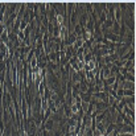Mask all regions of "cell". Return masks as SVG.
Here are the masks:
<instances>
[{
  "instance_id": "3957f363",
  "label": "cell",
  "mask_w": 136,
  "mask_h": 136,
  "mask_svg": "<svg viewBox=\"0 0 136 136\" xmlns=\"http://www.w3.org/2000/svg\"><path fill=\"white\" fill-rule=\"evenodd\" d=\"M124 78H126L128 82H134V81H135L134 74H130V73H126V74H124Z\"/></svg>"
},
{
  "instance_id": "277c9868",
  "label": "cell",
  "mask_w": 136,
  "mask_h": 136,
  "mask_svg": "<svg viewBox=\"0 0 136 136\" xmlns=\"http://www.w3.org/2000/svg\"><path fill=\"white\" fill-rule=\"evenodd\" d=\"M45 128H46L48 131H50V130H52V128H53V120H49V122L45 124Z\"/></svg>"
},
{
  "instance_id": "8992f818",
  "label": "cell",
  "mask_w": 136,
  "mask_h": 136,
  "mask_svg": "<svg viewBox=\"0 0 136 136\" xmlns=\"http://www.w3.org/2000/svg\"><path fill=\"white\" fill-rule=\"evenodd\" d=\"M118 136H134V134H123V135H118Z\"/></svg>"
},
{
  "instance_id": "5b68a950",
  "label": "cell",
  "mask_w": 136,
  "mask_h": 136,
  "mask_svg": "<svg viewBox=\"0 0 136 136\" xmlns=\"http://www.w3.org/2000/svg\"><path fill=\"white\" fill-rule=\"evenodd\" d=\"M50 60H52V61H57V54L52 53V54H50Z\"/></svg>"
},
{
  "instance_id": "7a4b0ae2",
  "label": "cell",
  "mask_w": 136,
  "mask_h": 136,
  "mask_svg": "<svg viewBox=\"0 0 136 136\" xmlns=\"http://www.w3.org/2000/svg\"><path fill=\"white\" fill-rule=\"evenodd\" d=\"M124 112H126V114H128V116H130V118L132 119V122H134V111L130 110L128 107H124Z\"/></svg>"
},
{
  "instance_id": "6da1fadb",
  "label": "cell",
  "mask_w": 136,
  "mask_h": 136,
  "mask_svg": "<svg viewBox=\"0 0 136 136\" xmlns=\"http://www.w3.org/2000/svg\"><path fill=\"white\" fill-rule=\"evenodd\" d=\"M135 90H123V95H126L127 98H134Z\"/></svg>"
}]
</instances>
